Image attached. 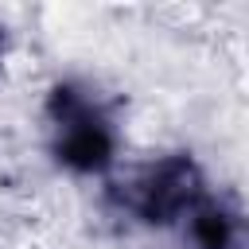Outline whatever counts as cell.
<instances>
[{
    "label": "cell",
    "mask_w": 249,
    "mask_h": 249,
    "mask_svg": "<svg viewBox=\"0 0 249 249\" xmlns=\"http://www.w3.org/2000/svg\"><path fill=\"white\" fill-rule=\"evenodd\" d=\"M179 237L187 249H245V222L237 202L206 191L198 206L179 222Z\"/></svg>",
    "instance_id": "cell-3"
},
{
    "label": "cell",
    "mask_w": 249,
    "mask_h": 249,
    "mask_svg": "<svg viewBox=\"0 0 249 249\" xmlns=\"http://www.w3.org/2000/svg\"><path fill=\"white\" fill-rule=\"evenodd\" d=\"M206 175L187 152L156 156L140 163L121 187H117V206L128 222L148 226V230H179V222L198 206L206 195Z\"/></svg>",
    "instance_id": "cell-2"
},
{
    "label": "cell",
    "mask_w": 249,
    "mask_h": 249,
    "mask_svg": "<svg viewBox=\"0 0 249 249\" xmlns=\"http://www.w3.org/2000/svg\"><path fill=\"white\" fill-rule=\"evenodd\" d=\"M47 156L74 179H101L117 167L121 128L105 97L78 78H62L43 97Z\"/></svg>",
    "instance_id": "cell-1"
},
{
    "label": "cell",
    "mask_w": 249,
    "mask_h": 249,
    "mask_svg": "<svg viewBox=\"0 0 249 249\" xmlns=\"http://www.w3.org/2000/svg\"><path fill=\"white\" fill-rule=\"evenodd\" d=\"M4 54H8V31H4V23H0V66H4Z\"/></svg>",
    "instance_id": "cell-4"
}]
</instances>
